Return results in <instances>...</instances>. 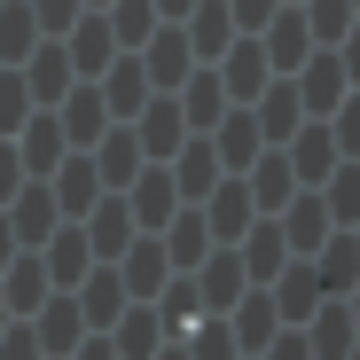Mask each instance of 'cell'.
<instances>
[{"mask_svg":"<svg viewBox=\"0 0 360 360\" xmlns=\"http://www.w3.org/2000/svg\"><path fill=\"white\" fill-rule=\"evenodd\" d=\"M141 63H149V86L172 94L180 79L196 71V47H188V32H180V24H157V32L141 39Z\"/></svg>","mask_w":360,"mask_h":360,"instance_id":"1","label":"cell"},{"mask_svg":"<svg viewBox=\"0 0 360 360\" xmlns=\"http://www.w3.org/2000/svg\"><path fill=\"white\" fill-rule=\"evenodd\" d=\"M172 94H180V110H188V126H196V134H212L219 117H227V86H219V71H188Z\"/></svg>","mask_w":360,"mask_h":360,"instance_id":"10","label":"cell"},{"mask_svg":"<svg viewBox=\"0 0 360 360\" xmlns=\"http://www.w3.org/2000/svg\"><path fill=\"white\" fill-rule=\"evenodd\" d=\"M134 117H141V126H134V141H141L149 157H172L180 141H188V110H180V94H149Z\"/></svg>","mask_w":360,"mask_h":360,"instance_id":"3","label":"cell"},{"mask_svg":"<svg viewBox=\"0 0 360 360\" xmlns=\"http://www.w3.org/2000/svg\"><path fill=\"white\" fill-rule=\"evenodd\" d=\"M110 266L126 274V297H157L172 282V251H157V243H126V259H110Z\"/></svg>","mask_w":360,"mask_h":360,"instance_id":"8","label":"cell"},{"mask_svg":"<svg viewBox=\"0 0 360 360\" xmlns=\"http://www.w3.org/2000/svg\"><path fill=\"white\" fill-rule=\"evenodd\" d=\"M110 32H117V47H141V39L157 32V0H117V8H110Z\"/></svg>","mask_w":360,"mask_h":360,"instance_id":"24","label":"cell"},{"mask_svg":"<svg viewBox=\"0 0 360 360\" xmlns=\"http://www.w3.org/2000/svg\"><path fill=\"white\" fill-rule=\"evenodd\" d=\"M274 321H282V314H274V297L243 306V314H235V345H251V352H259V345H274Z\"/></svg>","mask_w":360,"mask_h":360,"instance_id":"26","label":"cell"},{"mask_svg":"<svg viewBox=\"0 0 360 360\" xmlns=\"http://www.w3.org/2000/svg\"><path fill=\"white\" fill-rule=\"evenodd\" d=\"M188 8H196V0H157V16H172V24L188 16Z\"/></svg>","mask_w":360,"mask_h":360,"instance_id":"32","label":"cell"},{"mask_svg":"<svg viewBox=\"0 0 360 360\" xmlns=\"http://www.w3.org/2000/svg\"><path fill=\"white\" fill-rule=\"evenodd\" d=\"M306 24H314V39H321V47H337V39L352 32V0H314Z\"/></svg>","mask_w":360,"mask_h":360,"instance_id":"27","label":"cell"},{"mask_svg":"<svg viewBox=\"0 0 360 360\" xmlns=\"http://www.w3.org/2000/svg\"><path fill=\"white\" fill-rule=\"evenodd\" d=\"M126 243H134V204H126V196H102V227H94V251H102V259H126Z\"/></svg>","mask_w":360,"mask_h":360,"instance_id":"20","label":"cell"},{"mask_svg":"<svg viewBox=\"0 0 360 360\" xmlns=\"http://www.w3.org/2000/svg\"><path fill=\"white\" fill-rule=\"evenodd\" d=\"M352 321H360V297H352Z\"/></svg>","mask_w":360,"mask_h":360,"instance_id":"34","label":"cell"},{"mask_svg":"<svg viewBox=\"0 0 360 360\" xmlns=\"http://www.w3.org/2000/svg\"><path fill=\"white\" fill-rule=\"evenodd\" d=\"M219 180H227V165H219L212 134H204V141H180V149H172V188L188 196V204H204V196L219 188Z\"/></svg>","mask_w":360,"mask_h":360,"instance_id":"4","label":"cell"},{"mask_svg":"<svg viewBox=\"0 0 360 360\" xmlns=\"http://www.w3.org/2000/svg\"><path fill=\"white\" fill-rule=\"evenodd\" d=\"M196 212H212L204 227L219 235V243H235V235H251V219H259V204H251V180H219V188L196 204Z\"/></svg>","mask_w":360,"mask_h":360,"instance_id":"6","label":"cell"},{"mask_svg":"<svg viewBox=\"0 0 360 360\" xmlns=\"http://www.w3.org/2000/svg\"><path fill=\"white\" fill-rule=\"evenodd\" d=\"M314 274H321V290H352L360 282V235H329L321 259H314Z\"/></svg>","mask_w":360,"mask_h":360,"instance_id":"17","label":"cell"},{"mask_svg":"<svg viewBox=\"0 0 360 360\" xmlns=\"http://www.w3.org/2000/svg\"><path fill=\"white\" fill-rule=\"evenodd\" d=\"M282 212H290V227H282V235H290V251H297V259L329 243V204H321V196H290Z\"/></svg>","mask_w":360,"mask_h":360,"instance_id":"14","label":"cell"},{"mask_svg":"<svg viewBox=\"0 0 360 360\" xmlns=\"http://www.w3.org/2000/svg\"><path fill=\"white\" fill-rule=\"evenodd\" d=\"M134 172H141V141H134V126H126V134H102V188H126Z\"/></svg>","mask_w":360,"mask_h":360,"instance_id":"21","label":"cell"},{"mask_svg":"<svg viewBox=\"0 0 360 360\" xmlns=\"http://www.w3.org/2000/svg\"><path fill=\"white\" fill-rule=\"evenodd\" d=\"M102 86H110L102 102H110L117 117H134V110H141V102L157 94V86H149V63H141V55H134V47H126V63H110V79H102Z\"/></svg>","mask_w":360,"mask_h":360,"instance_id":"12","label":"cell"},{"mask_svg":"<svg viewBox=\"0 0 360 360\" xmlns=\"http://www.w3.org/2000/svg\"><path fill=\"white\" fill-rule=\"evenodd\" d=\"M117 360H157V314L141 306V297H134V314H117Z\"/></svg>","mask_w":360,"mask_h":360,"instance_id":"18","label":"cell"},{"mask_svg":"<svg viewBox=\"0 0 360 360\" xmlns=\"http://www.w3.org/2000/svg\"><path fill=\"white\" fill-rule=\"evenodd\" d=\"M274 360H314V345H306V329H297V321L274 337Z\"/></svg>","mask_w":360,"mask_h":360,"instance_id":"29","label":"cell"},{"mask_svg":"<svg viewBox=\"0 0 360 360\" xmlns=\"http://www.w3.org/2000/svg\"><path fill=\"white\" fill-rule=\"evenodd\" d=\"M259 39H266V63H274V71H297V63H306V47H314V24H306V8H282Z\"/></svg>","mask_w":360,"mask_h":360,"instance_id":"9","label":"cell"},{"mask_svg":"<svg viewBox=\"0 0 360 360\" xmlns=\"http://www.w3.org/2000/svg\"><path fill=\"white\" fill-rule=\"evenodd\" d=\"M352 8H360V0H352Z\"/></svg>","mask_w":360,"mask_h":360,"instance_id":"36","label":"cell"},{"mask_svg":"<svg viewBox=\"0 0 360 360\" xmlns=\"http://www.w3.org/2000/svg\"><path fill=\"white\" fill-rule=\"evenodd\" d=\"M157 360H188V345H180V352H157Z\"/></svg>","mask_w":360,"mask_h":360,"instance_id":"33","label":"cell"},{"mask_svg":"<svg viewBox=\"0 0 360 360\" xmlns=\"http://www.w3.org/2000/svg\"><path fill=\"white\" fill-rule=\"evenodd\" d=\"M259 141H266V134H259V117H243V110L212 126V149H219V165H227V172H243V165L259 157Z\"/></svg>","mask_w":360,"mask_h":360,"instance_id":"13","label":"cell"},{"mask_svg":"<svg viewBox=\"0 0 360 360\" xmlns=\"http://www.w3.org/2000/svg\"><path fill=\"white\" fill-rule=\"evenodd\" d=\"M180 32H188V47H196V55H227L235 16H227V0H196V16L180 24Z\"/></svg>","mask_w":360,"mask_h":360,"instance_id":"15","label":"cell"},{"mask_svg":"<svg viewBox=\"0 0 360 360\" xmlns=\"http://www.w3.org/2000/svg\"><path fill=\"white\" fill-rule=\"evenodd\" d=\"M204 243H212V227H204V219H196V204H188V219L172 227V266H180V274H196V259H204Z\"/></svg>","mask_w":360,"mask_h":360,"instance_id":"25","label":"cell"},{"mask_svg":"<svg viewBox=\"0 0 360 360\" xmlns=\"http://www.w3.org/2000/svg\"><path fill=\"white\" fill-rule=\"evenodd\" d=\"M243 282H251V274L235 266L227 251H219V259H204V274H196V297H212V306H235V297H243Z\"/></svg>","mask_w":360,"mask_h":360,"instance_id":"22","label":"cell"},{"mask_svg":"<svg viewBox=\"0 0 360 360\" xmlns=\"http://www.w3.org/2000/svg\"><path fill=\"white\" fill-rule=\"evenodd\" d=\"M290 149H297V157H290V172L306 180V188H314V180H329V172H337V157H345V149H337V134H329V117H306Z\"/></svg>","mask_w":360,"mask_h":360,"instance_id":"7","label":"cell"},{"mask_svg":"<svg viewBox=\"0 0 360 360\" xmlns=\"http://www.w3.org/2000/svg\"><path fill=\"white\" fill-rule=\"evenodd\" d=\"M345 79H352V86H360V32H352V39H345Z\"/></svg>","mask_w":360,"mask_h":360,"instance_id":"31","label":"cell"},{"mask_svg":"<svg viewBox=\"0 0 360 360\" xmlns=\"http://www.w3.org/2000/svg\"><path fill=\"white\" fill-rule=\"evenodd\" d=\"M227 337H235V329H204V337H196V360H227V352H235Z\"/></svg>","mask_w":360,"mask_h":360,"instance_id":"30","label":"cell"},{"mask_svg":"<svg viewBox=\"0 0 360 360\" xmlns=\"http://www.w3.org/2000/svg\"><path fill=\"white\" fill-rule=\"evenodd\" d=\"M329 219H345V227H360V157H345V172H329Z\"/></svg>","mask_w":360,"mask_h":360,"instance_id":"23","label":"cell"},{"mask_svg":"<svg viewBox=\"0 0 360 360\" xmlns=\"http://www.w3.org/2000/svg\"><path fill=\"white\" fill-rule=\"evenodd\" d=\"M282 8V0H227V16H235V32H266V16Z\"/></svg>","mask_w":360,"mask_h":360,"instance_id":"28","label":"cell"},{"mask_svg":"<svg viewBox=\"0 0 360 360\" xmlns=\"http://www.w3.org/2000/svg\"><path fill=\"white\" fill-rule=\"evenodd\" d=\"M352 337H360V321H352L345 306H314V314H306V345H314V360H345Z\"/></svg>","mask_w":360,"mask_h":360,"instance_id":"11","label":"cell"},{"mask_svg":"<svg viewBox=\"0 0 360 360\" xmlns=\"http://www.w3.org/2000/svg\"><path fill=\"white\" fill-rule=\"evenodd\" d=\"M352 94V79H345V55H306V63H297V102H306V117H329L337 102Z\"/></svg>","mask_w":360,"mask_h":360,"instance_id":"5","label":"cell"},{"mask_svg":"<svg viewBox=\"0 0 360 360\" xmlns=\"http://www.w3.org/2000/svg\"><path fill=\"white\" fill-rule=\"evenodd\" d=\"M290 180H297V172H290L282 157H251V204H259V212H282V204H290Z\"/></svg>","mask_w":360,"mask_h":360,"instance_id":"19","label":"cell"},{"mask_svg":"<svg viewBox=\"0 0 360 360\" xmlns=\"http://www.w3.org/2000/svg\"><path fill=\"white\" fill-rule=\"evenodd\" d=\"M266 71H274V63H266V39H259V32H235V39H227V63H219L227 102H251V94L266 86Z\"/></svg>","mask_w":360,"mask_h":360,"instance_id":"2","label":"cell"},{"mask_svg":"<svg viewBox=\"0 0 360 360\" xmlns=\"http://www.w3.org/2000/svg\"><path fill=\"white\" fill-rule=\"evenodd\" d=\"M172 196H180L172 172H134V196H126V204H134L141 227H165V219H172Z\"/></svg>","mask_w":360,"mask_h":360,"instance_id":"16","label":"cell"},{"mask_svg":"<svg viewBox=\"0 0 360 360\" xmlns=\"http://www.w3.org/2000/svg\"><path fill=\"white\" fill-rule=\"evenodd\" d=\"M345 360H360V352H345Z\"/></svg>","mask_w":360,"mask_h":360,"instance_id":"35","label":"cell"}]
</instances>
